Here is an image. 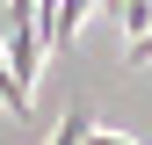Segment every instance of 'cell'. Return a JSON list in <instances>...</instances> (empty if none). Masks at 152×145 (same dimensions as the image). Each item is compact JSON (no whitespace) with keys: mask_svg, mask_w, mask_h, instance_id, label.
Here are the masks:
<instances>
[{"mask_svg":"<svg viewBox=\"0 0 152 145\" xmlns=\"http://www.w3.org/2000/svg\"><path fill=\"white\" fill-rule=\"evenodd\" d=\"M87 131H94V109H65V123H58L51 145H87Z\"/></svg>","mask_w":152,"mask_h":145,"instance_id":"cell-1","label":"cell"},{"mask_svg":"<svg viewBox=\"0 0 152 145\" xmlns=\"http://www.w3.org/2000/svg\"><path fill=\"white\" fill-rule=\"evenodd\" d=\"M130 65H152V29H145V36H130Z\"/></svg>","mask_w":152,"mask_h":145,"instance_id":"cell-2","label":"cell"}]
</instances>
